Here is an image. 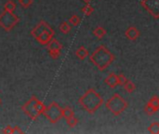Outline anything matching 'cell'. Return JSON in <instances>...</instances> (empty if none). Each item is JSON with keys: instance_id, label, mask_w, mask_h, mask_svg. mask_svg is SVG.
I'll use <instances>...</instances> for the list:
<instances>
[{"instance_id": "18", "label": "cell", "mask_w": 159, "mask_h": 134, "mask_svg": "<svg viewBox=\"0 0 159 134\" xmlns=\"http://www.w3.org/2000/svg\"><path fill=\"white\" fill-rule=\"evenodd\" d=\"M45 109H46V105L44 104V103L37 100L36 103H35V110L39 114V116L43 115V112L45 111Z\"/></svg>"}, {"instance_id": "16", "label": "cell", "mask_w": 159, "mask_h": 134, "mask_svg": "<svg viewBox=\"0 0 159 134\" xmlns=\"http://www.w3.org/2000/svg\"><path fill=\"white\" fill-rule=\"evenodd\" d=\"M60 31H61L62 34L67 35V34H69L70 31H71V25H70L67 21H63V22H61V25H60Z\"/></svg>"}, {"instance_id": "24", "label": "cell", "mask_w": 159, "mask_h": 134, "mask_svg": "<svg viewBox=\"0 0 159 134\" xmlns=\"http://www.w3.org/2000/svg\"><path fill=\"white\" fill-rule=\"evenodd\" d=\"M149 103H150L157 110H159V99L157 95H154V96L150 99Z\"/></svg>"}, {"instance_id": "2", "label": "cell", "mask_w": 159, "mask_h": 134, "mask_svg": "<svg viewBox=\"0 0 159 134\" xmlns=\"http://www.w3.org/2000/svg\"><path fill=\"white\" fill-rule=\"evenodd\" d=\"M78 103L89 114H94L103 104V98L94 89H89L79 98Z\"/></svg>"}, {"instance_id": "13", "label": "cell", "mask_w": 159, "mask_h": 134, "mask_svg": "<svg viewBox=\"0 0 159 134\" xmlns=\"http://www.w3.org/2000/svg\"><path fill=\"white\" fill-rule=\"evenodd\" d=\"M93 35L98 38V39H102L105 35H106V30L102 27V26H98L93 30Z\"/></svg>"}, {"instance_id": "30", "label": "cell", "mask_w": 159, "mask_h": 134, "mask_svg": "<svg viewBox=\"0 0 159 134\" xmlns=\"http://www.w3.org/2000/svg\"><path fill=\"white\" fill-rule=\"evenodd\" d=\"M1 103H2V102H1V99H0V104H1Z\"/></svg>"}, {"instance_id": "4", "label": "cell", "mask_w": 159, "mask_h": 134, "mask_svg": "<svg viewBox=\"0 0 159 134\" xmlns=\"http://www.w3.org/2000/svg\"><path fill=\"white\" fill-rule=\"evenodd\" d=\"M105 107L114 116L117 117L128 108V103L122 98V96L116 93L105 103Z\"/></svg>"}, {"instance_id": "26", "label": "cell", "mask_w": 159, "mask_h": 134, "mask_svg": "<svg viewBox=\"0 0 159 134\" xmlns=\"http://www.w3.org/2000/svg\"><path fill=\"white\" fill-rule=\"evenodd\" d=\"M117 78H118V85H120V86H123L124 83L128 80L127 77L125 76V75H123V74L117 75Z\"/></svg>"}, {"instance_id": "29", "label": "cell", "mask_w": 159, "mask_h": 134, "mask_svg": "<svg viewBox=\"0 0 159 134\" xmlns=\"http://www.w3.org/2000/svg\"><path fill=\"white\" fill-rule=\"evenodd\" d=\"M82 1H83V2H85L86 4H89L92 0H82Z\"/></svg>"}, {"instance_id": "23", "label": "cell", "mask_w": 159, "mask_h": 134, "mask_svg": "<svg viewBox=\"0 0 159 134\" xmlns=\"http://www.w3.org/2000/svg\"><path fill=\"white\" fill-rule=\"evenodd\" d=\"M66 121H67V125H68L69 127H71V128L75 127V126L77 125V123H78V120H77V118L75 117V115H74V116H72L71 118H67V119H66Z\"/></svg>"}, {"instance_id": "15", "label": "cell", "mask_w": 159, "mask_h": 134, "mask_svg": "<svg viewBox=\"0 0 159 134\" xmlns=\"http://www.w3.org/2000/svg\"><path fill=\"white\" fill-rule=\"evenodd\" d=\"M4 9H5V11L13 12L16 9V4H15V2L12 1V0H7V3L4 6Z\"/></svg>"}, {"instance_id": "1", "label": "cell", "mask_w": 159, "mask_h": 134, "mask_svg": "<svg viewBox=\"0 0 159 134\" xmlns=\"http://www.w3.org/2000/svg\"><path fill=\"white\" fill-rule=\"evenodd\" d=\"M89 61L98 68V70L104 71L113 63L115 56L104 45H101L89 55Z\"/></svg>"}, {"instance_id": "21", "label": "cell", "mask_w": 159, "mask_h": 134, "mask_svg": "<svg viewBox=\"0 0 159 134\" xmlns=\"http://www.w3.org/2000/svg\"><path fill=\"white\" fill-rule=\"evenodd\" d=\"M81 11L83 12V14H85L86 16H89L93 11H94V8L92 6H90L89 4H87L86 6H84L81 9Z\"/></svg>"}, {"instance_id": "6", "label": "cell", "mask_w": 159, "mask_h": 134, "mask_svg": "<svg viewBox=\"0 0 159 134\" xmlns=\"http://www.w3.org/2000/svg\"><path fill=\"white\" fill-rule=\"evenodd\" d=\"M20 21L18 16L13 12L4 11L0 14V27H2L6 32L11 31Z\"/></svg>"}, {"instance_id": "9", "label": "cell", "mask_w": 159, "mask_h": 134, "mask_svg": "<svg viewBox=\"0 0 159 134\" xmlns=\"http://www.w3.org/2000/svg\"><path fill=\"white\" fill-rule=\"evenodd\" d=\"M141 4L155 19H158L159 0H143Z\"/></svg>"}, {"instance_id": "19", "label": "cell", "mask_w": 159, "mask_h": 134, "mask_svg": "<svg viewBox=\"0 0 159 134\" xmlns=\"http://www.w3.org/2000/svg\"><path fill=\"white\" fill-rule=\"evenodd\" d=\"M75 113H74V110L70 107V106H66L62 109V118H71L72 116H74Z\"/></svg>"}, {"instance_id": "17", "label": "cell", "mask_w": 159, "mask_h": 134, "mask_svg": "<svg viewBox=\"0 0 159 134\" xmlns=\"http://www.w3.org/2000/svg\"><path fill=\"white\" fill-rule=\"evenodd\" d=\"M157 111H158V110H157L149 102H148V103L146 104V105L144 106V112H145L148 116H152V115L156 114Z\"/></svg>"}, {"instance_id": "12", "label": "cell", "mask_w": 159, "mask_h": 134, "mask_svg": "<svg viewBox=\"0 0 159 134\" xmlns=\"http://www.w3.org/2000/svg\"><path fill=\"white\" fill-rule=\"evenodd\" d=\"M75 55H76V57H77L79 60L83 61V60H85V59L89 55V50H88L85 47H80V48L75 51Z\"/></svg>"}, {"instance_id": "27", "label": "cell", "mask_w": 159, "mask_h": 134, "mask_svg": "<svg viewBox=\"0 0 159 134\" xmlns=\"http://www.w3.org/2000/svg\"><path fill=\"white\" fill-rule=\"evenodd\" d=\"M2 132L5 134H13V128L10 125H7Z\"/></svg>"}, {"instance_id": "10", "label": "cell", "mask_w": 159, "mask_h": 134, "mask_svg": "<svg viewBox=\"0 0 159 134\" xmlns=\"http://www.w3.org/2000/svg\"><path fill=\"white\" fill-rule=\"evenodd\" d=\"M140 30L134 26H131V27H129L126 32H125V36L129 39V40H136L140 37Z\"/></svg>"}, {"instance_id": "5", "label": "cell", "mask_w": 159, "mask_h": 134, "mask_svg": "<svg viewBox=\"0 0 159 134\" xmlns=\"http://www.w3.org/2000/svg\"><path fill=\"white\" fill-rule=\"evenodd\" d=\"M45 118L52 124L59 122L62 118V108L59 105L58 103L52 102L43 112Z\"/></svg>"}, {"instance_id": "11", "label": "cell", "mask_w": 159, "mask_h": 134, "mask_svg": "<svg viewBox=\"0 0 159 134\" xmlns=\"http://www.w3.org/2000/svg\"><path fill=\"white\" fill-rule=\"evenodd\" d=\"M104 82L106 85H108L110 88H116L118 86V78H117V75L114 74V73H111L105 79H104Z\"/></svg>"}, {"instance_id": "8", "label": "cell", "mask_w": 159, "mask_h": 134, "mask_svg": "<svg viewBox=\"0 0 159 134\" xmlns=\"http://www.w3.org/2000/svg\"><path fill=\"white\" fill-rule=\"evenodd\" d=\"M46 46H47V49L48 50L49 56L53 60H57L61 55V51L63 46L55 38H52L49 41V43L47 44Z\"/></svg>"}, {"instance_id": "20", "label": "cell", "mask_w": 159, "mask_h": 134, "mask_svg": "<svg viewBox=\"0 0 159 134\" xmlns=\"http://www.w3.org/2000/svg\"><path fill=\"white\" fill-rule=\"evenodd\" d=\"M148 132L152 134H158L159 133V123L158 122H154L152 123L149 128H148Z\"/></svg>"}, {"instance_id": "7", "label": "cell", "mask_w": 159, "mask_h": 134, "mask_svg": "<svg viewBox=\"0 0 159 134\" xmlns=\"http://www.w3.org/2000/svg\"><path fill=\"white\" fill-rule=\"evenodd\" d=\"M38 99L35 97V96H33L27 103H25L22 107H21V110L22 112L27 115L32 120H36L40 116L39 114L36 112L35 110V103Z\"/></svg>"}, {"instance_id": "3", "label": "cell", "mask_w": 159, "mask_h": 134, "mask_svg": "<svg viewBox=\"0 0 159 134\" xmlns=\"http://www.w3.org/2000/svg\"><path fill=\"white\" fill-rule=\"evenodd\" d=\"M54 30L45 21H40L31 31V35L34 39L43 46H46L54 37Z\"/></svg>"}, {"instance_id": "28", "label": "cell", "mask_w": 159, "mask_h": 134, "mask_svg": "<svg viewBox=\"0 0 159 134\" xmlns=\"http://www.w3.org/2000/svg\"><path fill=\"white\" fill-rule=\"evenodd\" d=\"M16 133H23V132L20 130V128L19 126H15V127L13 128V134Z\"/></svg>"}, {"instance_id": "22", "label": "cell", "mask_w": 159, "mask_h": 134, "mask_svg": "<svg viewBox=\"0 0 159 134\" xmlns=\"http://www.w3.org/2000/svg\"><path fill=\"white\" fill-rule=\"evenodd\" d=\"M68 21H69V23H71L72 25L77 26V25H79V23L81 22V19H80L77 15H73L71 18H69Z\"/></svg>"}, {"instance_id": "25", "label": "cell", "mask_w": 159, "mask_h": 134, "mask_svg": "<svg viewBox=\"0 0 159 134\" xmlns=\"http://www.w3.org/2000/svg\"><path fill=\"white\" fill-rule=\"evenodd\" d=\"M18 1H19V4L23 8H28L29 7H31V5L34 2V0H18Z\"/></svg>"}, {"instance_id": "14", "label": "cell", "mask_w": 159, "mask_h": 134, "mask_svg": "<svg viewBox=\"0 0 159 134\" xmlns=\"http://www.w3.org/2000/svg\"><path fill=\"white\" fill-rule=\"evenodd\" d=\"M123 87H124L125 90H126L127 92H129V93H132V92L136 90L135 84H134L132 81H130V80H127V81L124 83Z\"/></svg>"}]
</instances>
